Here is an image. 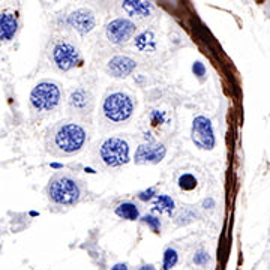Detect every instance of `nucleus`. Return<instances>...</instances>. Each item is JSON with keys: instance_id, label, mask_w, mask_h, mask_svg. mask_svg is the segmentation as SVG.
<instances>
[{"instance_id": "obj_20", "label": "nucleus", "mask_w": 270, "mask_h": 270, "mask_svg": "<svg viewBox=\"0 0 270 270\" xmlns=\"http://www.w3.org/2000/svg\"><path fill=\"white\" fill-rule=\"evenodd\" d=\"M143 222H144L153 233H159V231H161V221H159V218H156V216H153V215H146V216L143 218Z\"/></svg>"}, {"instance_id": "obj_4", "label": "nucleus", "mask_w": 270, "mask_h": 270, "mask_svg": "<svg viewBox=\"0 0 270 270\" xmlns=\"http://www.w3.org/2000/svg\"><path fill=\"white\" fill-rule=\"evenodd\" d=\"M99 155H101L102 162L107 167H113V168L126 165L131 159L128 141H125L123 138H119V137L107 138L99 149Z\"/></svg>"}, {"instance_id": "obj_23", "label": "nucleus", "mask_w": 270, "mask_h": 270, "mask_svg": "<svg viewBox=\"0 0 270 270\" xmlns=\"http://www.w3.org/2000/svg\"><path fill=\"white\" fill-rule=\"evenodd\" d=\"M153 195H155V188H149V189H146V191H141V192L138 194V198H140L141 201H150V200L153 198Z\"/></svg>"}, {"instance_id": "obj_8", "label": "nucleus", "mask_w": 270, "mask_h": 270, "mask_svg": "<svg viewBox=\"0 0 270 270\" xmlns=\"http://www.w3.org/2000/svg\"><path fill=\"white\" fill-rule=\"evenodd\" d=\"M135 32H137V26L134 21L128 18H116L107 24L105 35L111 44L122 45V44H126L129 39H132Z\"/></svg>"}, {"instance_id": "obj_7", "label": "nucleus", "mask_w": 270, "mask_h": 270, "mask_svg": "<svg viewBox=\"0 0 270 270\" xmlns=\"http://www.w3.org/2000/svg\"><path fill=\"white\" fill-rule=\"evenodd\" d=\"M51 56H53L54 65L63 72L71 71L80 62V53H78L77 47L69 42H65V41H60L53 47Z\"/></svg>"}, {"instance_id": "obj_24", "label": "nucleus", "mask_w": 270, "mask_h": 270, "mask_svg": "<svg viewBox=\"0 0 270 270\" xmlns=\"http://www.w3.org/2000/svg\"><path fill=\"white\" fill-rule=\"evenodd\" d=\"M111 270H129L128 269V264L126 263H117L116 266H113Z\"/></svg>"}, {"instance_id": "obj_22", "label": "nucleus", "mask_w": 270, "mask_h": 270, "mask_svg": "<svg viewBox=\"0 0 270 270\" xmlns=\"http://www.w3.org/2000/svg\"><path fill=\"white\" fill-rule=\"evenodd\" d=\"M192 72H194L198 78H203V77L206 75V66H204V63L195 62V63L192 65Z\"/></svg>"}, {"instance_id": "obj_19", "label": "nucleus", "mask_w": 270, "mask_h": 270, "mask_svg": "<svg viewBox=\"0 0 270 270\" xmlns=\"http://www.w3.org/2000/svg\"><path fill=\"white\" fill-rule=\"evenodd\" d=\"M197 179L189 173H185L179 177V188L183 191H194L197 188Z\"/></svg>"}, {"instance_id": "obj_25", "label": "nucleus", "mask_w": 270, "mask_h": 270, "mask_svg": "<svg viewBox=\"0 0 270 270\" xmlns=\"http://www.w3.org/2000/svg\"><path fill=\"white\" fill-rule=\"evenodd\" d=\"M138 270H156V269H155L153 264H144V266H141Z\"/></svg>"}, {"instance_id": "obj_15", "label": "nucleus", "mask_w": 270, "mask_h": 270, "mask_svg": "<svg viewBox=\"0 0 270 270\" xmlns=\"http://www.w3.org/2000/svg\"><path fill=\"white\" fill-rule=\"evenodd\" d=\"M116 215L122 219H126V221H135V219L140 218V210L134 203L125 201V203H120L116 207Z\"/></svg>"}, {"instance_id": "obj_16", "label": "nucleus", "mask_w": 270, "mask_h": 270, "mask_svg": "<svg viewBox=\"0 0 270 270\" xmlns=\"http://www.w3.org/2000/svg\"><path fill=\"white\" fill-rule=\"evenodd\" d=\"M153 209L164 215H173V212L176 209V203L168 195H158L153 200Z\"/></svg>"}, {"instance_id": "obj_10", "label": "nucleus", "mask_w": 270, "mask_h": 270, "mask_svg": "<svg viewBox=\"0 0 270 270\" xmlns=\"http://www.w3.org/2000/svg\"><path fill=\"white\" fill-rule=\"evenodd\" d=\"M66 21L80 35H87L96 26V17H95L93 11L89 8H80V9L74 11L71 15H68Z\"/></svg>"}, {"instance_id": "obj_14", "label": "nucleus", "mask_w": 270, "mask_h": 270, "mask_svg": "<svg viewBox=\"0 0 270 270\" xmlns=\"http://www.w3.org/2000/svg\"><path fill=\"white\" fill-rule=\"evenodd\" d=\"M69 107L77 113H89L92 110V96L84 89H77L69 96Z\"/></svg>"}, {"instance_id": "obj_12", "label": "nucleus", "mask_w": 270, "mask_h": 270, "mask_svg": "<svg viewBox=\"0 0 270 270\" xmlns=\"http://www.w3.org/2000/svg\"><path fill=\"white\" fill-rule=\"evenodd\" d=\"M122 9L129 15V17H137V18H147L152 15L153 6L149 2H141V0H125L122 2Z\"/></svg>"}, {"instance_id": "obj_1", "label": "nucleus", "mask_w": 270, "mask_h": 270, "mask_svg": "<svg viewBox=\"0 0 270 270\" xmlns=\"http://www.w3.org/2000/svg\"><path fill=\"white\" fill-rule=\"evenodd\" d=\"M51 143H50V150L56 155H63L69 156L74 153H78L86 141H87V132L86 129L74 122L68 123H60L57 125L51 134H50Z\"/></svg>"}, {"instance_id": "obj_17", "label": "nucleus", "mask_w": 270, "mask_h": 270, "mask_svg": "<svg viewBox=\"0 0 270 270\" xmlns=\"http://www.w3.org/2000/svg\"><path fill=\"white\" fill-rule=\"evenodd\" d=\"M134 45L140 50V51H153L156 48L155 45V36L152 32H143L141 35H138L134 41Z\"/></svg>"}, {"instance_id": "obj_5", "label": "nucleus", "mask_w": 270, "mask_h": 270, "mask_svg": "<svg viewBox=\"0 0 270 270\" xmlns=\"http://www.w3.org/2000/svg\"><path fill=\"white\" fill-rule=\"evenodd\" d=\"M60 102V89L53 81H41L30 93V104L36 111H51Z\"/></svg>"}, {"instance_id": "obj_27", "label": "nucleus", "mask_w": 270, "mask_h": 270, "mask_svg": "<svg viewBox=\"0 0 270 270\" xmlns=\"http://www.w3.org/2000/svg\"><path fill=\"white\" fill-rule=\"evenodd\" d=\"M51 167H53V168H63V165H62V164H57V162H53Z\"/></svg>"}, {"instance_id": "obj_13", "label": "nucleus", "mask_w": 270, "mask_h": 270, "mask_svg": "<svg viewBox=\"0 0 270 270\" xmlns=\"http://www.w3.org/2000/svg\"><path fill=\"white\" fill-rule=\"evenodd\" d=\"M18 30V20L15 14L3 12L0 14V39L11 41Z\"/></svg>"}, {"instance_id": "obj_21", "label": "nucleus", "mask_w": 270, "mask_h": 270, "mask_svg": "<svg viewBox=\"0 0 270 270\" xmlns=\"http://www.w3.org/2000/svg\"><path fill=\"white\" fill-rule=\"evenodd\" d=\"M209 260H210V257H209V254L204 251V249H198L195 254H194V263L197 264V266H206L207 263H209Z\"/></svg>"}, {"instance_id": "obj_6", "label": "nucleus", "mask_w": 270, "mask_h": 270, "mask_svg": "<svg viewBox=\"0 0 270 270\" xmlns=\"http://www.w3.org/2000/svg\"><path fill=\"white\" fill-rule=\"evenodd\" d=\"M191 138L194 144L201 150H212L216 144L213 125L206 116H197L192 122Z\"/></svg>"}, {"instance_id": "obj_9", "label": "nucleus", "mask_w": 270, "mask_h": 270, "mask_svg": "<svg viewBox=\"0 0 270 270\" xmlns=\"http://www.w3.org/2000/svg\"><path fill=\"white\" fill-rule=\"evenodd\" d=\"M167 155V149L161 143H143L138 146L134 161L138 165H146V164H159Z\"/></svg>"}, {"instance_id": "obj_3", "label": "nucleus", "mask_w": 270, "mask_h": 270, "mask_svg": "<svg viewBox=\"0 0 270 270\" xmlns=\"http://www.w3.org/2000/svg\"><path fill=\"white\" fill-rule=\"evenodd\" d=\"M48 197L53 203L60 206H72L80 201V185L71 176H57L48 185Z\"/></svg>"}, {"instance_id": "obj_11", "label": "nucleus", "mask_w": 270, "mask_h": 270, "mask_svg": "<svg viewBox=\"0 0 270 270\" xmlns=\"http://www.w3.org/2000/svg\"><path fill=\"white\" fill-rule=\"evenodd\" d=\"M135 68L137 62L134 59L128 56H114L107 65V72L114 78H126Z\"/></svg>"}, {"instance_id": "obj_18", "label": "nucleus", "mask_w": 270, "mask_h": 270, "mask_svg": "<svg viewBox=\"0 0 270 270\" xmlns=\"http://www.w3.org/2000/svg\"><path fill=\"white\" fill-rule=\"evenodd\" d=\"M179 261V254L174 248H167L164 252V260H162V269L171 270Z\"/></svg>"}, {"instance_id": "obj_2", "label": "nucleus", "mask_w": 270, "mask_h": 270, "mask_svg": "<svg viewBox=\"0 0 270 270\" xmlns=\"http://www.w3.org/2000/svg\"><path fill=\"white\" fill-rule=\"evenodd\" d=\"M102 111L108 122L125 123L134 114V101L125 92H114L104 99Z\"/></svg>"}, {"instance_id": "obj_26", "label": "nucleus", "mask_w": 270, "mask_h": 270, "mask_svg": "<svg viewBox=\"0 0 270 270\" xmlns=\"http://www.w3.org/2000/svg\"><path fill=\"white\" fill-rule=\"evenodd\" d=\"M215 203H213V200H206L204 201V206H206V209H207V206H213Z\"/></svg>"}]
</instances>
